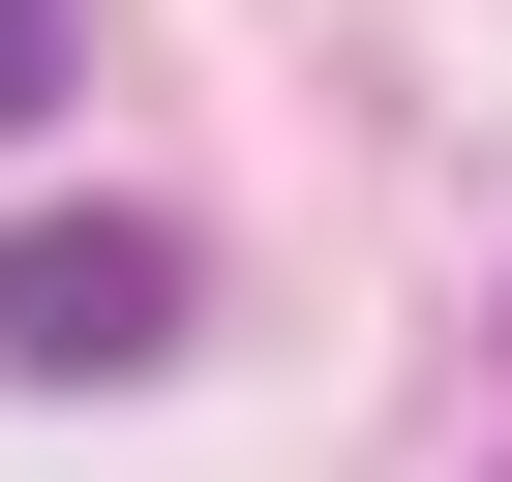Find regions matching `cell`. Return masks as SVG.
<instances>
[{"instance_id":"obj_1","label":"cell","mask_w":512,"mask_h":482,"mask_svg":"<svg viewBox=\"0 0 512 482\" xmlns=\"http://www.w3.org/2000/svg\"><path fill=\"white\" fill-rule=\"evenodd\" d=\"M181 211H0V362H31V392H151L181 362Z\"/></svg>"},{"instance_id":"obj_2","label":"cell","mask_w":512,"mask_h":482,"mask_svg":"<svg viewBox=\"0 0 512 482\" xmlns=\"http://www.w3.org/2000/svg\"><path fill=\"white\" fill-rule=\"evenodd\" d=\"M61 61H91V31H61V0H0V151H31V121H61Z\"/></svg>"}]
</instances>
